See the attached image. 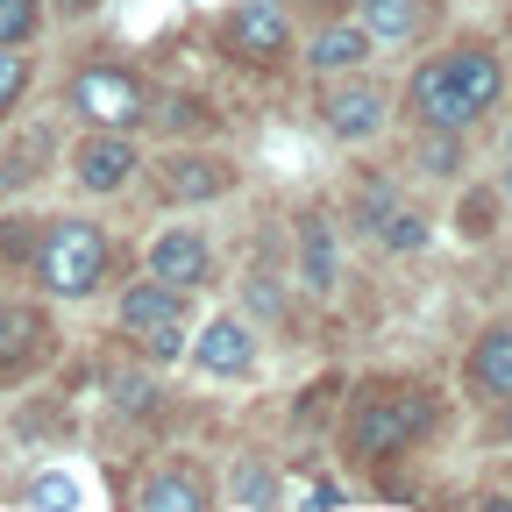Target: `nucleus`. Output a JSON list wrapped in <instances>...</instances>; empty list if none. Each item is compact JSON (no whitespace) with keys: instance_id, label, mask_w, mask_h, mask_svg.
I'll use <instances>...</instances> for the list:
<instances>
[{"instance_id":"20e7f679","label":"nucleus","mask_w":512,"mask_h":512,"mask_svg":"<svg viewBox=\"0 0 512 512\" xmlns=\"http://www.w3.org/2000/svg\"><path fill=\"white\" fill-rule=\"evenodd\" d=\"M121 335L143 342L150 363H178V349H185V292H171L157 278L128 285L121 292Z\"/></svg>"},{"instance_id":"7ed1b4c3","label":"nucleus","mask_w":512,"mask_h":512,"mask_svg":"<svg viewBox=\"0 0 512 512\" xmlns=\"http://www.w3.org/2000/svg\"><path fill=\"white\" fill-rule=\"evenodd\" d=\"M29 256H36L43 292H57V299H86V292L107 278V235H100L93 221H57V228H43Z\"/></svg>"},{"instance_id":"aec40b11","label":"nucleus","mask_w":512,"mask_h":512,"mask_svg":"<svg viewBox=\"0 0 512 512\" xmlns=\"http://www.w3.org/2000/svg\"><path fill=\"white\" fill-rule=\"evenodd\" d=\"M306 278L328 285V228H320V221H306Z\"/></svg>"},{"instance_id":"ddd939ff","label":"nucleus","mask_w":512,"mask_h":512,"mask_svg":"<svg viewBox=\"0 0 512 512\" xmlns=\"http://www.w3.org/2000/svg\"><path fill=\"white\" fill-rule=\"evenodd\" d=\"M306 57H313V72L342 79L349 64H363V57H370V36H363V22H328V29L306 43Z\"/></svg>"},{"instance_id":"f3484780","label":"nucleus","mask_w":512,"mask_h":512,"mask_svg":"<svg viewBox=\"0 0 512 512\" xmlns=\"http://www.w3.org/2000/svg\"><path fill=\"white\" fill-rule=\"evenodd\" d=\"M22 93H29V57L22 43H0V121L22 107Z\"/></svg>"},{"instance_id":"f8f14e48","label":"nucleus","mask_w":512,"mask_h":512,"mask_svg":"<svg viewBox=\"0 0 512 512\" xmlns=\"http://www.w3.org/2000/svg\"><path fill=\"white\" fill-rule=\"evenodd\" d=\"M192 356H200V370H207V377H242V370L256 363V342H249L242 320H214Z\"/></svg>"},{"instance_id":"0eeeda50","label":"nucleus","mask_w":512,"mask_h":512,"mask_svg":"<svg viewBox=\"0 0 512 512\" xmlns=\"http://www.w3.org/2000/svg\"><path fill=\"white\" fill-rule=\"evenodd\" d=\"M384 86H370V79H349V86H328V100H320V121L335 128L342 143H370L377 128H384Z\"/></svg>"},{"instance_id":"39448f33","label":"nucleus","mask_w":512,"mask_h":512,"mask_svg":"<svg viewBox=\"0 0 512 512\" xmlns=\"http://www.w3.org/2000/svg\"><path fill=\"white\" fill-rule=\"evenodd\" d=\"M72 107H79V121H93V128H121V136H128V128H143L150 93H143L136 72H121V64H79Z\"/></svg>"},{"instance_id":"393cba45","label":"nucleus","mask_w":512,"mask_h":512,"mask_svg":"<svg viewBox=\"0 0 512 512\" xmlns=\"http://www.w3.org/2000/svg\"><path fill=\"white\" fill-rule=\"evenodd\" d=\"M505 150H512V136H505Z\"/></svg>"},{"instance_id":"9d476101","label":"nucleus","mask_w":512,"mask_h":512,"mask_svg":"<svg viewBox=\"0 0 512 512\" xmlns=\"http://www.w3.org/2000/svg\"><path fill=\"white\" fill-rule=\"evenodd\" d=\"M43 342H50L43 313H36V306H22V299H0V370L36 363V356H43Z\"/></svg>"},{"instance_id":"dca6fc26","label":"nucleus","mask_w":512,"mask_h":512,"mask_svg":"<svg viewBox=\"0 0 512 512\" xmlns=\"http://www.w3.org/2000/svg\"><path fill=\"white\" fill-rule=\"evenodd\" d=\"M143 505H150V512H200V505H207V484L185 477V470H164V477L143 484Z\"/></svg>"},{"instance_id":"f257e3e1","label":"nucleus","mask_w":512,"mask_h":512,"mask_svg":"<svg viewBox=\"0 0 512 512\" xmlns=\"http://www.w3.org/2000/svg\"><path fill=\"white\" fill-rule=\"evenodd\" d=\"M505 93V72L491 50H448L434 64H420L413 79V114L427 128H441V136H463V128L477 114H491V100Z\"/></svg>"},{"instance_id":"412c9836","label":"nucleus","mask_w":512,"mask_h":512,"mask_svg":"<svg viewBox=\"0 0 512 512\" xmlns=\"http://www.w3.org/2000/svg\"><path fill=\"white\" fill-rule=\"evenodd\" d=\"M235 498H242V505H271V470H264V463H249L242 484H235Z\"/></svg>"},{"instance_id":"b1692460","label":"nucleus","mask_w":512,"mask_h":512,"mask_svg":"<svg viewBox=\"0 0 512 512\" xmlns=\"http://www.w3.org/2000/svg\"><path fill=\"white\" fill-rule=\"evenodd\" d=\"M57 8H64V15H86V8H93V0H57Z\"/></svg>"},{"instance_id":"f03ea898","label":"nucleus","mask_w":512,"mask_h":512,"mask_svg":"<svg viewBox=\"0 0 512 512\" xmlns=\"http://www.w3.org/2000/svg\"><path fill=\"white\" fill-rule=\"evenodd\" d=\"M434 427V399L427 392H370L349 406V456L356 463H384L406 441H420Z\"/></svg>"},{"instance_id":"6ab92c4d","label":"nucleus","mask_w":512,"mask_h":512,"mask_svg":"<svg viewBox=\"0 0 512 512\" xmlns=\"http://www.w3.org/2000/svg\"><path fill=\"white\" fill-rule=\"evenodd\" d=\"M420 242H427L420 214H384V249H420Z\"/></svg>"},{"instance_id":"5701e85b","label":"nucleus","mask_w":512,"mask_h":512,"mask_svg":"<svg viewBox=\"0 0 512 512\" xmlns=\"http://www.w3.org/2000/svg\"><path fill=\"white\" fill-rule=\"evenodd\" d=\"M29 498H36V505H72V484H64V477H43Z\"/></svg>"},{"instance_id":"423d86ee","label":"nucleus","mask_w":512,"mask_h":512,"mask_svg":"<svg viewBox=\"0 0 512 512\" xmlns=\"http://www.w3.org/2000/svg\"><path fill=\"white\" fill-rule=\"evenodd\" d=\"M228 43H235V57H249V64H278V57L292 50V15L278 8V0H242L235 22H228Z\"/></svg>"},{"instance_id":"4468645a","label":"nucleus","mask_w":512,"mask_h":512,"mask_svg":"<svg viewBox=\"0 0 512 512\" xmlns=\"http://www.w3.org/2000/svg\"><path fill=\"white\" fill-rule=\"evenodd\" d=\"M470 377L484 384V392L512 399V328H491V335L470 349Z\"/></svg>"},{"instance_id":"a211bd4d","label":"nucleus","mask_w":512,"mask_h":512,"mask_svg":"<svg viewBox=\"0 0 512 512\" xmlns=\"http://www.w3.org/2000/svg\"><path fill=\"white\" fill-rule=\"evenodd\" d=\"M43 22V0H0V43H29Z\"/></svg>"},{"instance_id":"6e6552de","label":"nucleus","mask_w":512,"mask_h":512,"mask_svg":"<svg viewBox=\"0 0 512 512\" xmlns=\"http://www.w3.org/2000/svg\"><path fill=\"white\" fill-rule=\"evenodd\" d=\"M207 271H214V256H207V242L192 235V228H164V235L150 242V278H157V285H171V292H200Z\"/></svg>"},{"instance_id":"4be33fe9","label":"nucleus","mask_w":512,"mask_h":512,"mask_svg":"<svg viewBox=\"0 0 512 512\" xmlns=\"http://www.w3.org/2000/svg\"><path fill=\"white\" fill-rule=\"evenodd\" d=\"M29 235H36V228H22V221H0V264H22V256H29Z\"/></svg>"},{"instance_id":"1a4fd4ad","label":"nucleus","mask_w":512,"mask_h":512,"mask_svg":"<svg viewBox=\"0 0 512 512\" xmlns=\"http://www.w3.org/2000/svg\"><path fill=\"white\" fill-rule=\"evenodd\" d=\"M136 164L143 157H136V143H128L121 128H93V143L72 157V171H79L86 192H121L128 178H136Z\"/></svg>"},{"instance_id":"2eb2a0df","label":"nucleus","mask_w":512,"mask_h":512,"mask_svg":"<svg viewBox=\"0 0 512 512\" xmlns=\"http://www.w3.org/2000/svg\"><path fill=\"white\" fill-rule=\"evenodd\" d=\"M420 29V0H363V36L370 43H406Z\"/></svg>"},{"instance_id":"9b49d317","label":"nucleus","mask_w":512,"mask_h":512,"mask_svg":"<svg viewBox=\"0 0 512 512\" xmlns=\"http://www.w3.org/2000/svg\"><path fill=\"white\" fill-rule=\"evenodd\" d=\"M164 192L178 207H207V200L228 192V164H214V157H171L164 164Z\"/></svg>"}]
</instances>
